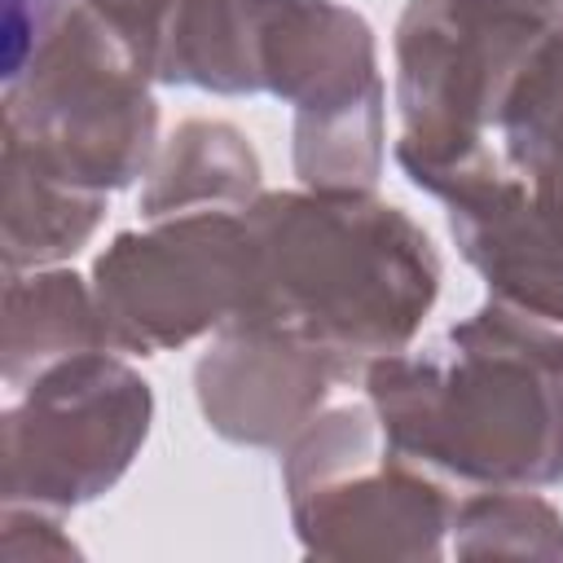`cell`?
Segmentation results:
<instances>
[{"label": "cell", "mask_w": 563, "mask_h": 563, "mask_svg": "<svg viewBox=\"0 0 563 563\" xmlns=\"http://www.w3.org/2000/svg\"><path fill=\"white\" fill-rule=\"evenodd\" d=\"M563 22L559 0H409L396 26V163L431 198L506 172L497 158L501 106Z\"/></svg>", "instance_id": "cell-3"}, {"label": "cell", "mask_w": 563, "mask_h": 563, "mask_svg": "<svg viewBox=\"0 0 563 563\" xmlns=\"http://www.w3.org/2000/svg\"><path fill=\"white\" fill-rule=\"evenodd\" d=\"M114 347L101 321L97 295L75 273H35L9 277L4 290V383L22 387L26 374H40L66 356Z\"/></svg>", "instance_id": "cell-13"}, {"label": "cell", "mask_w": 563, "mask_h": 563, "mask_svg": "<svg viewBox=\"0 0 563 563\" xmlns=\"http://www.w3.org/2000/svg\"><path fill=\"white\" fill-rule=\"evenodd\" d=\"M158 106L132 48L92 13L70 9L40 57L9 79L4 150L40 172L110 194L150 172Z\"/></svg>", "instance_id": "cell-4"}, {"label": "cell", "mask_w": 563, "mask_h": 563, "mask_svg": "<svg viewBox=\"0 0 563 563\" xmlns=\"http://www.w3.org/2000/svg\"><path fill=\"white\" fill-rule=\"evenodd\" d=\"M84 9H92L128 48L132 57L145 66L150 75V57H154V44L176 9V0H84ZM154 79V75H150Z\"/></svg>", "instance_id": "cell-17"}, {"label": "cell", "mask_w": 563, "mask_h": 563, "mask_svg": "<svg viewBox=\"0 0 563 563\" xmlns=\"http://www.w3.org/2000/svg\"><path fill=\"white\" fill-rule=\"evenodd\" d=\"M453 550L479 554H537L563 559V519L532 488H484L453 510Z\"/></svg>", "instance_id": "cell-15"}, {"label": "cell", "mask_w": 563, "mask_h": 563, "mask_svg": "<svg viewBox=\"0 0 563 563\" xmlns=\"http://www.w3.org/2000/svg\"><path fill=\"white\" fill-rule=\"evenodd\" d=\"M290 519L317 559H435L457 501L400 457L374 405L317 413L282 457Z\"/></svg>", "instance_id": "cell-5"}, {"label": "cell", "mask_w": 563, "mask_h": 563, "mask_svg": "<svg viewBox=\"0 0 563 563\" xmlns=\"http://www.w3.org/2000/svg\"><path fill=\"white\" fill-rule=\"evenodd\" d=\"M330 383L339 374L321 352L251 321L220 325L194 369L207 427L251 449L290 444L317 418Z\"/></svg>", "instance_id": "cell-10"}, {"label": "cell", "mask_w": 563, "mask_h": 563, "mask_svg": "<svg viewBox=\"0 0 563 563\" xmlns=\"http://www.w3.org/2000/svg\"><path fill=\"white\" fill-rule=\"evenodd\" d=\"M150 418V383L106 347L40 369L4 413V501L31 510L92 501L132 466Z\"/></svg>", "instance_id": "cell-7"}, {"label": "cell", "mask_w": 563, "mask_h": 563, "mask_svg": "<svg viewBox=\"0 0 563 563\" xmlns=\"http://www.w3.org/2000/svg\"><path fill=\"white\" fill-rule=\"evenodd\" d=\"M273 0H176L150 75L202 92H264V35Z\"/></svg>", "instance_id": "cell-11"}, {"label": "cell", "mask_w": 563, "mask_h": 563, "mask_svg": "<svg viewBox=\"0 0 563 563\" xmlns=\"http://www.w3.org/2000/svg\"><path fill=\"white\" fill-rule=\"evenodd\" d=\"M9 202H4V264L9 273L22 264H57L75 255L106 216V194L75 189L22 154L4 150Z\"/></svg>", "instance_id": "cell-14"}, {"label": "cell", "mask_w": 563, "mask_h": 563, "mask_svg": "<svg viewBox=\"0 0 563 563\" xmlns=\"http://www.w3.org/2000/svg\"><path fill=\"white\" fill-rule=\"evenodd\" d=\"M255 277L238 321L321 352L339 383L405 352L440 290L431 238L369 189L264 194L246 211Z\"/></svg>", "instance_id": "cell-1"}, {"label": "cell", "mask_w": 563, "mask_h": 563, "mask_svg": "<svg viewBox=\"0 0 563 563\" xmlns=\"http://www.w3.org/2000/svg\"><path fill=\"white\" fill-rule=\"evenodd\" d=\"M66 0H9V26H4V79H18L40 48L62 31Z\"/></svg>", "instance_id": "cell-16"}, {"label": "cell", "mask_w": 563, "mask_h": 563, "mask_svg": "<svg viewBox=\"0 0 563 563\" xmlns=\"http://www.w3.org/2000/svg\"><path fill=\"white\" fill-rule=\"evenodd\" d=\"M387 444L471 488L563 479V339L493 299L422 352L365 369Z\"/></svg>", "instance_id": "cell-2"}, {"label": "cell", "mask_w": 563, "mask_h": 563, "mask_svg": "<svg viewBox=\"0 0 563 563\" xmlns=\"http://www.w3.org/2000/svg\"><path fill=\"white\" fill-rule=\"evenodd\" d=\"M264 92L295 106V172L308 189H374L383 79L361 13L334 0H273Z\"/></svg>", "instance_id": "cell-6"}, {"label": "cell", "mask_w": 563, "mask_h": 563, "mask_svg": "<svg viewBox=\"0 0 563 563\" xmlns=\"http://www.w3.org/2000/svg\"><path fill=\"white\" fill-rule=\"evenodd\" d=\"M444 207L488 299L563 339V189L497 172L449 194Z\"/></svg>", "instance_id": "cell-9"}, {"label": "cell", "mask_w": 563, "mask_h": 563, "mask_svg": "<svg viewBox=\"0 0 563 563\" xmlns=\"http://www.w3.org/2000/svg\"><path fill=\"white\" fill-rule=\"evenodd\" d=\"M559 4H563V0H559Z\"/></svg>", "instance_id": "cell-18"}, {"label": "cell", "mask_w": 563, "mask_h": 563, "mask_svg": "<svg viewBox=\"0 0 563 563\" xmlns=\"http://www.w3.org/2000/svg\"><path fill=\"white\" fill-rule=\"evenodd\" d=\"M141 216L172 220L194 211H246L260 198V158L224 119L180 123L145 172Z\"/></svg>", "instance_id": "cell-12"}, {"label": "cell", "mask_w": 563, "mask_h": 563, "mask_svg": "<svg viewBox=\"0 0 563 563\" xmlns=\"http://www.w3.org/2000/svg\"><path fill=\"white\" fill-rule=\"evenodd\" d=\"M119 233L92 268V295L119 352H167L242 317L255 242L242 211H194Z\"/></svg>", "instance_id": "cell-8"}]
</instances>
